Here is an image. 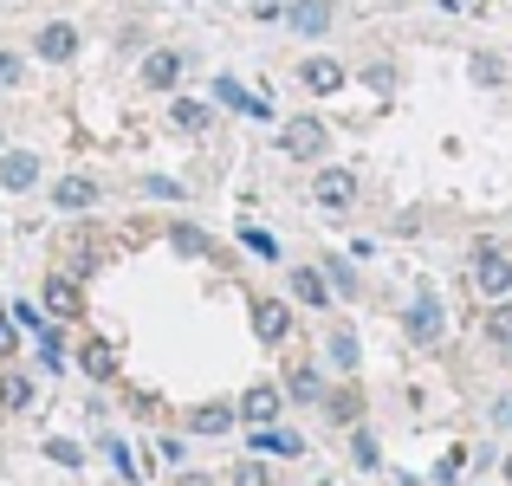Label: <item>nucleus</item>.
<instances>
[{
    "mask_svg": "<svg viewBox=\"0 0 512 486\" xmlns=\"http://www.w3.org/2000/svg\"><path fill=\"white\" fill-rule=\"evenodd\" d=\"M325 124H318V117H292L286 130H279V150L286 156H299V162H312V156H325Z\"/></svg>",
    "mask_w": 512,
    "mask_h": 486,
    "instance_id": "nucleus-1",
    "label": "nucleus"
},
{
    "mask_svg": "<svg viewBox=\"0 0 512 486\" xmlns=\"http://www.w3.org/2000/svg\"><path fill=\"white\" fill-rule=\"evenodd\" d=\"M474 279H480L487 299H506V292H512V260H506V253H493V247H480L474 253Z\"/></svg>",
    "mask_w": 512,
    "mask_h": 486,
    "instance_id": "nucleus-2",
    "label": "nucleus"
},
{
    "mask_svg": "<svg viewBox=\"0 0 512 486\" xmlns=\"http://www.w3.org/2000/svg\"><path fill=\"white\" fill-rule=\"evenodd\" d=\"M286 20H292V33H299V39H325L331 33V0H292Z\"/></svg>",
    "mask_w": 512,
    "mask_h": 486,
    "instance_id": "nucleus-3",
    "label": "nucleus"
},
{
    "mask_svg": "<svg viewBox=\"0 0 512 486\" xmlns=\"http://www.w3.org/2000/svg\"><path fill=\"white\" fill-rule=\"evenodd\" d=\"M312 195H318V208L338 214V208L357 201V175H350V169H318V188H312Z\"/></svg>",
    "mask_w": 512,
    "mask_h": 486,
    "instance_id": "nucleus-4",
    "label": "nucleus"
},
{
    "mask_svg": "<svg viewBox=\"0 0 512 486\" xmlns=\"http://www.w3.org/2000/svg\"><path fill=\"white\" fill-rule=\"evenodd\" d=\"M33 182H39V156L33 150H7L0 156V188H7V195H26Z\"/></svg>",
    "mask_w": 512,
    "mask_h": 486,
    "instance_id": "nucleus-5",
    "label": "nucleus"
},
{
    "mask_svg": "<svg viewBox=\"0 0 512 486\" xmlns=\"http://www.w3.org/2000/svg\"><path fill=\"white\" fill-rule=\"evenodd\" d=\"M33 52H39V59H46V65H65V59H72V52H78V33H72V26H65V20H52V26H39Z\"/></svg>",
    "mask_w": 512,
    "mask_h": 486,
    "instance_id": "nucleus-6",
    "label": "nucleus"
},
{
    "mask_svg": "<svg viewBox=\"0 0 512 486\" xmlns=\"http://www.w3.org/2000/svg\"><path fill=\"white\" fill-rule=\"evenodd\" d=\"M240 415H247L253 428H266V422L279 415V389H273V383H253L247 396H240Z\"/></svg>",
    "mask_w": 512,
    "mask_h": 486,
    "instance_id": "nucleus-7",
    "label": "nucleus"
},
{
    "mask_svg": "<svg viewBox=\"0 0 512 486\" xmlns=\"http://www.w3.org/2000/svg\"><path fill=\"white\" fill-rule=\"evenodd\" d=\"M52 201H59L65 214H78V208H91V201H98V182H91V175H65V182L52 188Z\"/></svg>",
    "mask_w": 512,
    "mask_h": 486,
    "instance_id": "nucleus-8",
    "label": "nucleus"
},
{
    "mask_svg": "<svg viewBox=\"0 0 512 486\" xmlns=\"http://www.w3.org/2000/svg\"><path fill=\"white\" fill-rule=\"evenodd\" d=\"M292 299L299 305H331V279L318 273V266H299V273H292Z\"/></svg>",
    "mask_w": 512,
    "mask_h": 486,
    "instance_id": "nucleus-9",
    "label": "nucleus"
},
{
    "mask_svg": "<svg viewBox=\"0 0 512 486\" xmlns=\"http://www.w3.org/2000/svg\"><path fill=\"white\" fill-rule=\"evenodd\" d=\"M253 331H260V337H266V344H279V337H286V331H292V318H286V305H279V299H260V305H253Z\"/></svg>",
    "mask_w": 512,
    "mask_h": 486,
    "instance_id": "nucleus-10",
    "label": "nucleus"
},
{
    "mask_svg": "<svg viewBox=\"0 0 512 486\" xmlns=\"http://www.w3.org/2000/svg\"><path fill=\"white\" fill-rule=\"evenodd\" d=\"M402 324H409V337H422V344H435V337H441V305H435V299H415V305H409V318H402Z\"/></svg>",
    "mask_w": 512,
    "mask_h": 486,
    "instance_id": "nucleus-11",
    "label": "nucleus"
},
{
    "mask_svg": "<svg viewBox=\"0 0 512 486\" xmlns=\"http://www.w3.org/2000/svg\"><path fill=\"white\" fill-rule=\"evenodd\" d=\"M214 98H221V104H234V111H247V117H273V104H266V98H253V91H240L234 78H214Z\"/></svg>",
    "mask_w": 512,
    "mask_h": 486,
    "instance_id": "nucleus-12",
    "label": "nucleus"
},
{
    "mask_svg": "<svg viewBox=\"0 0 512 486\" xmlns=\"http://www.w3.org/2000/svg\"><path fill=\"white\" fill-rule=\"evenodd\" d=\"M299 78H305V91H338L344 85V65L338 59H305Z\"/></svg>",
    "mask_w": 512,
    "mask_h": 486,
    "instance_id": "nucleus-13",
    "label": "nucleus"
},
{
    "mask_svg": "<svg viewBox=\"0 0 512 486\" xmlns=\"http://www.w3.org/2000/svg\"><path fill=\"white\" fill-rule=\"evenodd\" d=\"M234 415L240 409H227V402H208V409L188 415V428H195V435H227V428H234Z\"/></svg>",
    "mask_w": 512,
    "mask_h": 486,
    "instance_id": "nucleus-14",
    "label": "nucleus"
},
{
    "mask_svg": "<svg viewBox=\"0 0 512 486\" xmlns=\"http://www.w3.org/2000/svg\"><path fill=\"white\" fill-rule=\"evenodd\" d=\"M253 454H305V441L299 435H286V428H253Z\"/></svg>",
    "mask_w": 512,
    "mask_h": 486,
    "instance_id": "nucleus-15",
    "label": "nucleus"
},
{
    "mask_svg": "<svg viewBox=\"0 0 512 486\" xmlns=\"http://www.w3.org/2000/svg\"><path fill=\"white\" fill-rule=\"evenodd\" d=\"M169 117H175V130H188V137L214 124V111H208V104H201V98H175V104H169Z\"/></svg>",
    "mask_w": 512,
    "mask_h": 486,
    "instance_id": "nucleus-16",
    "label": "nucleus"
},
{
    "mask_svg": "<svg viewBox=\"0 0 512 486\" xmlns=\"http://www.w3.org/2000/svg\"><path fill=\"white\" fill-rule=\"evenodd\" d=\"M175 78H182V59H175V52H150V59H143V85L169 91Z\"/></svg>",
    "mask_w": 512,
    "mask_h": 486,
    "instance_id": "nucleus-17",
    "label": "nucleus"
},
{
    "mask_svg": "<svg viewBox=\"0 0 512 486\" xmlns=\"http://www.w3.org/2000/svg\"><path fill=\"white\" fill-rule=\"evenodd\" d=\"M46 312H59V318H78V286H72V279H59V273L46 279Z\"/></svg>",
    "mask_w": 512,
    "mask_h": 486,
    "instance_id": "nucleus-18",
    "label": "nucleus"
},
{
    "mask_svg": "<svg viewBox=\"0 0 512 486\" xmlns=\"http://www.w3.org/2000/svg\"><path fill=\"white\" fill-rule=\"evenodd\" d=\"M286 389H292V402H318V370H312V363H292Z\"/></svg>",
    "mask_w": 512,
    "mask_h": 486,
    "instance_id": "nucleus-19",
    "label": "nucleus"
},
{
    "mask_svg": "<svg viewBox=\"0 0 512 486\" xmlns=\"http://www.w3.org/2000/svg\"><path fill=\"white\" fill-rule=\"evenodd\" d=\"M240 247H247V253H260V260H279V240L273 234H266V227H240Z\"/></svg>",
    "mask_w": 512,
    "mask_h": 486,
    "instance_id": "nucleus-20",
    "label": "nucleus"
},
{
    "mask_svg": "<svg viewBox=\"0 0 512 486\" xmlns=\"http://www.w3.org/2000/svg\"><path fill=\"white\" fill-rule=\"evenodd\" d=\"M78 363H85V376H98V383H104V376H111V370H117V357H111V344H85V357H78Z\"/></svg>",
    "mask_w": 512,
    "mask_h": 486,
    "instance_id": "nucleus-21",
    "label": "nucleus"
},
{
    "mask_svg": "<svg viewBox=\"0 0 512 486\" xmlns=\"http://www.w3.org/2000/svg\"><path fill=\"white\" fill-rule=\"evenodd\" d=\"M331 363H338V370H357V337H350V331H331Z\"/></svg>",
    "mask_w": 512,
    "mask_h": 486,
    "instance_id": "nucleus-22",
    "label": "nucleus"
},
{
    "mask_svg": "<svg viewBox=\"0 0 512 486\" xmlns=\"http://www.w3.org/2000/svg\"><path fill=\"white\" fill-rule=\"evenodd\" d=\"M175 253H188V260H201V253H208V234H201V227H175Z\"/></svg>",
    "mask_w": 512,
    "mask_h": 486,
    "instance_id": "nucleus-23",
    "label": "nucleus"
},
{
    "mask_svg": "<svg viewBox=\"0 0 512 486\" xmlns=\"http://www.w3.org/2000/svg\"><path fill=\"white\" fill-rule=\"evenodd\" d=\"M474 78L480 85H506V65L493 59V52H474Z\"/></svg>",
    "mask_w": 512,
    "mask_h": 486,
    "instance_id": "nucleus-24",
    "label": "nucleus"
},
{
    "mask_svg": "<svg viewBox=\"0 0 512 486\" xmlns=\"http://www.w3.org/2000/svg\"><path fill=\"white\" fill-rule=\"evenodd\" d=\"M350 461H357L363 474H370V467L383 461V454H376V441H370V435H350Z\"/></svg>",
    "mask_w": 512,
    "mask_h": 486,
    "instance_id": "nucleus-25",
    "label": "nucleus"
},
{
    "mask_svg": "<svg viewBox=\"0 0 512 486\" xmlns=\"http://www.w3.org/2000/svg\"><path fill=\"white\" fill-rule=\"evenodd\" d=\"M39 363H46V370H59V363H65V344H59V331H39Z\"/></svg>",
    "mask_w": 512,
    "mask_h": 486,
    "instance_id": "nucleus-26",
    "label": "nucleus"
},
{
    "mask_svg": "<svg viewBox=\"0 0 512 486\" xmlns=\"http://www.w3.org/2000/svg\"><path fill=\"white\" fill-rule=\"evenodd\" d=\"M0 396H7V409H26V402H33V383H26V376H7Z\"/></svg>",
    "mask_w": 512,
    "mask_h": 486,
    "instance_id": "nucleus-27",
    "label": "nucleus"
},
{
    "mask_svg": "<svg viewBox=\"0 0 512 486\" xmlns=\"http://www.w3.org/2000/svg\"><path fill=\"white\" fill-rule=\"evenodd\" d=\"M234 486H273V480H266L260 461H240V467H234Z\"/></svg>",
    "mask_w": 512,
    "mask_h": 486,
    "instance_id": "nucleus-28",
    "label": "nucleus"
},
{
    "mask_svg": "<svg viewBox=\"0 0 512 486\" xmlns=\"http://www.w3.org/2000/svg\"><path fill=\"white\" fill-rule=\"evenodd\" d=\"M487 331H493V344H512V305H500V312L487 318Z\"/></svg>",
    "mask_w": 512,
    "mask_h": 486,
    "instance_id": "nucleus-29",
    "label": "nucleus"
},
{
    "mask_svg": "<svg viewBox=\"0 0 512 486\" xmlns=\"http://www.w3.org/2000/svg\"><path fill=\"white\" fill-rule=\"evenodd\" d=\"M46 454H52V461H59V467H78V461H85V454H78L72 441H46Z\"/></svg>",
    "mask_w": 512,
    "mask_h": 486,
    "instance_id": "nucleus-30",
    "label": "nucleus"
},
{
    "mask_svg": "<svg viewBox=\"0 0 512 486\" xmlns=\"http://www.w3.org/2000/svg\"><path fill=\"white\" fill-rule=\"evenodd\" d=\"M143 195H163V201H175V195H182V182H169V175H150V182H143Z\"/></svg>",
    "mask_w": 512,
    "mask_h": 486,
    "instance_id": "nucleus-31",
    "label": "nucleus"
},
{
    "mask_svg": "<svg viewBox=\"0 0 512 486\" xmlns=\"http://www.w3.org/2000/svg\"><path fill=\"white\" fill-rule=\"evenodd\" d=\"M325 279H331V286H344V292H357V273H350L344 260H331V266H325Z\"/></svg>",
    "mask_w": 512,
    "mask_h": 486,
    "instance_id": "nucleus-32",
    "label": "nucleus"
},
{
    "mask_svg": "<svg viewBox=\"0 0 512 486\" xmlns=\"http://www.w3.org/2000/svg\"><path fill=\"white\" fill-rule=\"evenodd\" d=\"M20 72H26L20 52H0V85H20Z\"/></svg>",
    "mask_w": 512,
    "mask_h": 486,
    "instance_id": "nucleus-33",
    "label": "nucleus"
},
{
    "mask_svg": "<svg viewBox=\"0 0 512 486\" xmlns=\"http://www.w3.org/2000/svg\"><path fill=\"white\" fill-rule=\"evenodd\" d=\"M331 415H338V422H357V396H331Z\"/></svg>",
    "mask_w": 512,
    "mask_h": 486,
    "instance_id": "nucleus-34",
    "label": "nucleus"
},
{
    "mask_svg": "<svg viewBox=\"0 0 512 486\" xmlns=\"http://www.w3.org/2000/svg\"><path fill=\"white\" fill-rule=\"evenodd\" d=\"M286 13V0H253V20H279Z\"/></svg>",
    "mask_w": 512,
    "mask_h": 486,
    "instance_id": "nucleus-35",
    "label": "nucleus"
},
{
    "mask_svg": "<svg viewBox=\"0 0 512 486\" xmlns=\"http://www.w3.org/2000/svg\"><path fill=\"white\" fill-rule=\"evenodd\" d=\"M13 344H20V337H13V324L0 318V350H13Z\"/></svg>",
    "mask_w": 512,
    "mask_h": 486,
    "instance_id": "nucleus-36",
    "label": "nucleus"
},
{
    "mask_svg": "<svg viewBox=\"0 0 512 486\" xmlns=\"http://www.w3.org/2000/svg\"><path fill=\"white\" fill-rule=\"evenodd\" d=\"M175 486H214V480H208V474H182Z\"/></svg>",
    "mask_w": 512,
    "mask_h": 486,
    "instance_id": "nucleus-37",
    "label": "nucleus"
},
{
    "mask_svg": "<svg viewBox=\"0 0 512 486\" xmlns=\"http://www.w3.org/2000/svg\"><path fill=\"white\" fill-rule=\"evenodd\" d=\"M506 480H512V461H506Z\"/></svg>",
    "mask_w": 512,
    "mask_h": 486,
    "instance_id": "nucleus-38",
    "label": "nucleus"
}]
</instances>
